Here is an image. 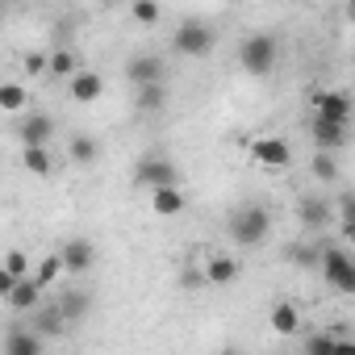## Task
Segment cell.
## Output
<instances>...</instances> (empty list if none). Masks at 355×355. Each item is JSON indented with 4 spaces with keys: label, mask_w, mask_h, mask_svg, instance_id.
Wrapping results in <instances>:
<instances>
[{
    "label": "cell",
    "mask_w": 355,
    "mask_h": 355,
    "mask_svg": "<svg viewBox=\"0 0 355 355\" xmlns=\"http://www.w3.org/2000/svg\"><path fill=\"white\" fill-rule=\"evenodd\" d=\"M230 239L239 243V247H259V243H268V234H272V214L263 209V205H243V209H234L230 214Z\"/></svg>",
    "instance_id": "6da1fadb"
},
{
    "label": "cell",
    "mask_w": 355,
    "mask_h": 355,
    "mask_svg": "<svg viewBox=\"0 0 355 355\" xmlns=\"http://www.w3.org/2000/svg\"><path fill=\"white\" fill-rule=\"evenodd\" d=\"M239 63L251 76H272V67H276V38L272 34H247L243 46H239Z\"/></svg>",
    "instance_id": "7a4b0ae2"
},
{
    "label": "cell",
    "mask_w": 355,
    "mask_h": 355,
    "mask_svg": "<svg viewBox=\"0 0 355 355\" xmlns=\"http://www.w3.org/2000/svg\"><path fill=\"white\" fill-rule=\"evenodd\" d=\"M318 268H322V276L330 280V288H338V293H355V263H351V255H347L343 247H322Z\"/></svg>",
    "instance_id": "3957f363"
},
{
    "label": "cell",
    "mask_w": 355,
    "mask_h": 355,
    "mask_svg": "<svg viewBox=\"0 0 355 355\" xmlns=\"http://www.w3.org/2000/svg\"><path fill=\"white\" fill-rule=\"evenodd\" d=\"M171 46L180 55H189V59H205L214 51V30L205 21H184L180 30L171 34Z\"/></svg>",
    "instance_id": "277c9868"
},
{
    "label": "cell",
    "mask_w": 355,
    "mask_h": 355,
    "mask_svg": "<svg viewBox=\"0 0 355 355\" xmlns=\"http://www.w3.org/2000/svg\"><path fill=\"white\" fill-rule=\"evenodd\" d=\"M251 159L259 163V167H268V171H280V167H288L293 163V146L284 142V138H255L251 142Z\"/></svg>",
    "instance_id": "5b68a950"
},
{
    "label": "cell",
    "mask_w": 355,
    "mask_h": 355,
    "mask_svg": "<svg viewBox=\"0 0 355 355\" xmlns=\"http://www.w3.org/2000/svg\"><path fill=\"white\" fill-rule=\"evenodd\" d=\"M134 180L155 193V189H171L175 180H180V171H175V163H167V159H142L138 171H134Z\"/></svg>",
    "instance_id": "8992f818"
},
{
    "label": "cell",
    "mask_w": 355,
    "mask_h": 355,
    "mask_svg": "<svg viewBox=\"0 0 355 355\" xmlns=\"http://www.w3.org/2000/svg\"><path fill=\"white\" fill-rule=\"evenodd\" d=\"M313 117L334 121V125H347L351 121V96L347 92H318L313 96Z\"/></svg>",
    "instance_id": "52a82bcc"
},
{
    "label": "cell",
    "mask_w": 355,
    "mask_h": 355,
    "mask_svg": "<svg viewBox=\"0 0 355 355\" xmlns=\"http://www.w3.org/2000/svg\"><path fill=\"white\" fill-rule=\"evenodd\" d=\"M17 138H21V146H46L55 138V117L51 113H26L17 125Z\"/></svg>",
    "instance_id": "ba28073f"
},
{
    "label": "cell",
    "mask_w": 355,
    "mask_h": 355,
    "mask_svg": "<svg viewBox=\"0 0 355 355\" xmlns=\"http://www.w3.org/2000/svg\"><path fill=\"white\" fill-rule=\"evenodd\" d=\"M67 92H71V101H76V105H92V101H101V96H105V80H101L96 71L80 67V71L67 80Z\"/></svg>",
    "instance_id": "9c48e42d"
},
{
    "label": "cell",
    "mask_w": 355,
    "mask_h": 355,
    "mask_svg": "<svg viewBox=\"0 0 355 355\" xmlns=\"http://www.w3.org/2000/svg\"><path fill=\"white\" fill-rule=\"evenodd\" d=\"M59 259H63V272H88L92 263H96V247L88 243V239H71L63 251H59Z\"/></svg>",
    "instance_id": "30bf717a"
},
{
    "label": "cell",
    "mask_w": 355,
    "mask_h": 355,
    "mask_svg": "<svg viewBox=\"0 0 355 355\" xmlns=\"http://www.w3.org/2000/svg\"><path fill=\"white\" fill-rule=\"evenodd\" d=\"M125 76L138 84V88H150V84H163V59L159 55H138V59H130V67H125Z\"/></svg>",
    "instance_id": "8fae6325"
},
{
    "label": "cell",
    "mask_w": 355,
    "mask_h": 355,
    "mask_svg": "<svg viewBox=\"0 0 355 355\" xmlns=\"http://www.w3.org/2000/svg\"><path fill=\"white\" fill-rule=\"evenodd\" d=\"M150 205H155V214L159 218H175V214H184V193H180V184H171V189H155L150 193Z\"/></svg>",
    "instance_id": "7c38bea8"
},
{
    "label": "cell",
    "mask_w": 355,
    "mask_h": 355,
    "mask_svg": "<svg viewBox=\"0 0 355 355\" xmlns=\"http://www.w3.org/2000/svg\"><path fill=\"white\" fill-rule=\"evenodd\" d=\"M313 142H318V150H338L343 142H347V125H334V121H322V117H313Z\"/></svg>",
    "instance_id": "4fadbf2b"
},
{
    "label": "cell",
    "mask_w": 355,
    "mask_h": 355,
    "mask_svg": "<svg viewBox=\"0 0 355 355\" xmlns=\"http://www.w3.org/2000/svg\"><path fill=\"white\" fill-rule=\"evenodd\" d=\"M0 351H5V355H42V338L34 330H9Z\"/></svg>",
    "instance_id": "5bb4252c"
},
{
    "label": "cell",
    "mask_w": 355,
    "mask_h": 355,
    "mask_svg": "<svg viewBox=\"0 0 355 355\" xmlns=\"http://www.w3.org/2000/svg\"><path fill=\"white\" fill-rule=\"evenodd\" d=\"M268 322H272V334H297L301 330V313H297L293 301H276Z\"/></svg>",
    "instance_id": "9a60e30c"
},
{
    "label": "cell",
    "mask_w": 355,
    "mask_h": 355,
    "mask_svg": "<svg viewBox=\"0 0 355 355\" xmlns=\"http://www.w3.org/2000/svg\"><path fill=\"white\" fill-rule=\"evenodd\" d=\"M9 305H13V309H21V313H30V309H38V305H42V288L26 276V280H17V284H13Z\"/></svg>",
    "instance_id": "2e32d148"
},
{
    "label": "cell",
    "mask_w": 355,
    "mask_h": 355,
    "mask_svg": "<svg viewBox=\"0 0 355 355\" xmlns=\"http://www.w3.org/2000/svg\"><path fill=\"white\" fill-rule=\"evenodd\" d=\"M38 318H34V334L42 338V334H63L67 330V322H63V313H59V305L51 301V305H38L34 309Z\"/></svg>",
    "instance_id": "e0dca14e"
},
{
    "label": "cell",
    "mask_w": 355,
    "mask_h": 355,
    "mask_svg": "<svg viewBox=\"0 0 355 355\" xmlns=\"http://www.w3.org/2000/svg\"><path fill=\"white\" fill-rule=\"evenodd\" d=\"M21 167L30 175H51L55 171V159H51L46 146H21Z\"/></svg>",
    "instance_id": "ac0fdd59"
},
{
    "label": "cell",
    "mask_w": 355,
    "mask_h": 355,
    "mask_svg": "<svg viewBox=\"0 0 355 355\" xmlns=\"http://www.w3.org/2000/svg\"><path fill=\"white\" fill-rule=\"evenodd\" d=\"M239 276V259H230V255H214L209 263H205V276L201 280H209V284H230Z\"/></svg>",
    "instance_id": "d6986e66"
},
{
    "label": "cell",
    "mask_w": 355,
    "mask_h": 355,
    "mask_svg": "<svg viewBox=\"0 0 355 355\" xmlns=\"http://www.w3.org/2000/svg\"><path fill=\"white\" fill-rule=\"evenodd\" d=\"M80 71V59L71 55V51H51L46 55V76H55V80H71Z\"/></svg>",
    "instance_id": "ffe728a7"
},
{
    "label": "cell",
    "mask_w": 355,
    "mask_h": 355,
    "mask_svg": "<svg viewBox=\"0 0 355 355\" xmlns=\"http://www.w3.org/2000/svg\"><path fill=\"white\" fill-rule=\"evenodd\" d=\"M26 88L21 84H0V113H21L26 109Z\"/></svg>",
    "instance_id": "44dd1931"
},
{
    "label": "cell",
    "mask_w": 355,
    "mask_h": 355,
    "mask_svg": "<svg viewBox=\"0 0 355 355\" xmlns=\"http://www.w3.org/2000/svg\"><path fill=\"white\" fill-rule=\"evenodd\" d=\"M55 305H59L63 322H76V318H84V313H88V305H92V301H88V293H67V297H63V301H55Z\"/></svg>",
    "instance_id": "7402d4cb"
},
{
    "label": "cell",
    "mask_w": 355,
    "mask_h": 355,
    "mask_svg": "<svg viewBox=\"0 0 355 355\" xmlns=\"http://www.w3.org/2000/svg\"><path fill=\"white\" fill-rule=\"evenodd\" d=\"M163 105H167V88H163V84L138 88V109H142V113H159Z\"/></svg>",
    "instance_id": "603a6c76"
},
{
    "label": "cell",
    "mask_w": 355,
    "mask_h": 355,
    "mask_svg": "<svg viewBox=\"0 0 355 355\" xmlns=\"http://www.w3.org/2000/svg\"><path fill=\"white\" fill-rule=\"evenodd\" d=\"M67 155H71V163H92V159H96V142H92L88 134H71Z\"/></svg>",
    "instance_id": "cb8c5ba5"
},
{
    "label": "cell",
    "mask_w": 355,
    "mask_h": 355,
    "mask_svg": "<svg viewBox=\"0 0 355 355\" xmlns=\"http://www.w3.org/2000/svg\"><path fill=\"white\" fill-rule=\"evenodd\" d=\"M130 17H134L138 26H159V21H163V9L155 5V0H134V5H130Z\"/></svg>",
    "instance_id": "d4e9b609"
},
{
    "label": "cell",
    "mask_w": 355,
    "mask_h": 355,
    "mask_svg": "<svg viewBox=\"0 0 355 355\" xmlns=\"http://www.w3.org/2000/svg\"><path fill=\"white\" fill-rule=\"evenodd\" d=\"M309 171H313V180H322V184H330L334 175H338V163H334V155H326V150H318L313 155V163H309Z\"/></svg>",
    "instance_id": "484cf974"
},
{
    "label": "cell",
    "mask_w": 355,
    "mask_h": 355,
    "mask_svg": "<svg viewBox=\"0 0 355 355\" xmlns=\"http://www.w3.org/2000/svg\"><path fill=\"white\" fill-rule=\"evenodd\" d=\"M59 272H63V259H59V255H46V259L38 263V272H34L30 280H34L38 288H46V284H55V276H59Z\"/></svg>",
    "instance_id": "4316f807"
},
{
    "label": "cell",
    "mask_w": 355,
    "mask_h": 355,
    "mask_svg": "<svg viewBox=\"0 0 355 355\" xmlns=\"http://www.w3.org/2000/svg\"><path fill=\"white\" fill-rule=\"evenodd\" d=\"M0 268H5L13 280H26V276H30V255H26V251H9Z\"/></svg>",
    "instance_id": "83f0119b"
},
{
    "label": "cell",
    "mask_w": 355,
    "mask_h": 355,
    "mask_svg": "<svg viewBox=\"0 0 355 355\" xmlns=\"http://www.w3.org/2000/svg\"><path fill=\"white\" fill-rule=\"evenodd\" d=\"M301 218H305L309 230H318V226H326V205H322V201H305V205H301Z\"/></svg>",
    "instance_id": "f1b7e54d"
},
{
    "label": "cell",
    "mask_w": 355,
    "mask_h": 355,
    "mask_svg": "<svg viewBox=\"0 0 355 355\" xmlns=\"http://www.w3.org/2000/svg\"><path fill=\"white\" fill-rule=\"evenodd\" d=\"M318 255H322V247H293V251H288V259H293L297 268H318Z\"/></svg>",
    "instance_id": "f546056e"
},
{
    "label": "cell",
    "mask_w": 355,
    "mask_h": 355,
    "mask_svg": "<svg viewBox=\"0 0 355 355\" xmlns=\"http://www.w3.org/2000/svg\"><path fill=\"white\" fill-rule=\"evenodd\" d=\"M330 351H334V334H309L305 355H330Z\"/></svg>",
    "instance_id": "4dcf8cb0"
},
{
    "label": "cell",
    "mask_w": 355,
    "mask_h": 355,
    "mask_svg": "<svg viewBox=\"0 0 355 355\" xmlns=\"http://www.w3.org/2000/svg\"><path fill=\"white\" fill-rule=\"evenodd\" d=\"M21 67H26L30 76H46V55H42V51H26V55H21Z\"/></svg>",
    "instance_id": "1f68e13d"
},
{
    "label": "cell",
    "mask_w": 355,
    "mask_h": 355,
    "mask_svg": "<svg viewBox=\"0 0 355 355\" xmlns=\"http://www.w3.org/2000/svg\"><path fill=\"white\" fill-rule=\"evenodd\" d=\"M13 284H17V280H13V276H9L5 268H0V301H9V293H13Z\"/></svg>",
    "instance_id": "d6a6232c"
},
{
    "label": "cell",
    "mask_w": 355,
    "mask_h": 355,
    "mask_svg": "<svg viewBox=\"0 0 355 355\" xmlns=\"http://www.w3.org/2000/svg\"><path fill=\"white\" fill-rule=\"evenodd\" d=\"M330 355H355V343L351 338H334V351Z\"/></svg>",
    "instance_id": "836d02e7"
},
{
    "label": "cell",
    "mask_w": 355,
    "mask_h": 355,
    "mask_svg": "<svg viewBox=\"0 0 355 355\" xmlns=\"http://www.w3.org/2000/svg\"><path fill=\"white\" fill-rule=\"evenodd\" d=\"M222 355H243V351H234V347H226V351H222Z\"/></svg>",
    "instance_id": "e575fe53"
}]
</instances>
